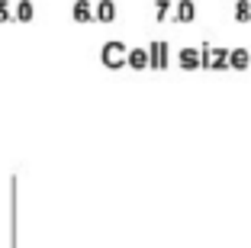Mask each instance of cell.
Wrapping results in <instances>:
<instances>
[{
  "mask_svg": "<svg viewBox=\"0 0 251 248\" xmlns=\"http://www.w3.org/2000/svg\"><path fill=\"white\" fill-rule=\"evenodd\" d=\"M71 20L74 23H94V3H90V0H74L71 3Z\"/></svg>",
  "mask_w": 251,
  "mask_h": 248,
  "instance_id": "7a4b0ae2",
  "label": "cell"
},
{
  "mask_svg": "<svg viewBox=\"0 0 251 248\" xmlns=\"http://www.w3.org/2000/svg\"><path fill=\"white\" fill-rule=\"evenodd\" d=\"M171 7H174L171 0H158V3H155V16H158V20H168V16H171Z\"/></svg>",
  "mask_w": 251,
  "mask_h": 248,
  "instance_id": "30bf717a",
  "label": "cell"
},
{
  "mask_svg": "<svg viewBox=\"0 0 251 248\" xmlns=\"http://www.w3.org/2000/svg\"><path fill=\"white\" fill-rule=\"evenodd\" d=\"M235 20L251 23V0H235Z\"/></svg>",
  "mask_w": 251,
  "mask_h": 248,
  "instance_id": "9c48e42d",
  "label": "cell"
},
{
  "mask_svg": "<svg viewBox=\"0 0 251 248\" xmlns=\"http://www.w3.org/2000/svg\"><path fill=\"white\" fill-rule=\"evenodd\" d=\"M7 20H13V3L10 0H0V23H7Z\"/></svg>",
  "mask_w": 251,
  "mask_h": 248,
  "instance_id": "8fae6325",
  "label": "cell"
},
{
  "mask_svg": "<svg viewBox=\"0 0 251 248\" xmlns=\"http://www.w3.org/2000/svg\"><path fill=\"white\" fill-rule=\"evenodd\" d=\"M229 65L238 68V71H245V68L251 65V52H248V49H232V52H229Z\"/></svg>",
  "mask_w": 251,
  "mask_h": 248,
  "instance_id": "52a82bcc",
  "label": "cell"
},
{
  "mask_svg": "<svg viewBox=\"0 0 251 248\" xmlns=\"http://www.w3.org/2000/svg\"><path fill=\"white\" fill-rule=\"evenodd\" d=\"M116 20V3L113 0H100L94 7V23H113Z\"/></svg>",
  "mask_w": 251,
  "mask_h": 248,
  "instance_id": "3957f363",
  "label": "cell"
},
{
  "mask_svg": "<svg viewBox=\"0 0 251 248\" xmlns=\"http://www.w3.org/2000/svg\"><path fill=\"white\" fill-rule=\"evenodd\" d=\"M180 68H200V49H180Z\"/></svg>",
  "mask_w": 251,
  "mask_h": 248,
  "instance_id": "ba28073f",
  "label": "cell"
},
{
  "mask_svg": "<svg viewBox=\"0 0 251 248\" xmlns=\"http://www.w3.org/2000/svg\"><path fill=\"white\" fill-rule=\"evenodd\" d=\"M126 65L129 68H148V49H126Z\"/></svg>",
  "mask_w": 251,
  "mask_h": 248,
  "instance_id": "5b68a950",
  "label": "cell"
},
{
  "mask_svg": "<svg viewBox=\"0 0 251 248\" xmlns=\"http://www.w3.org/2000/svg\"><path fill=\"white\" fill-rule=\"evenodd\" d=\"M100 61H103L106 68H123L126 65V45L123 42H106L103 49H100Z\"/></svg>",
  "mask_w": 251,
  "mask_h": 248,
  "instance_id": "6da1fadb",
  "label": "cell"
},
{
  "mask_svg": "<svg viewBox=\"0 0 251 248\" xmlns=\"http://www.w3.org/2000/svg\"><path fill=\"white\" fill-rule=\"evenodd\" d=\"M32 16H36V7H32V0H20V3H13V20L29 23Z\"/></svg>",
  "mask_w": 251,
  "mask_h": 248,
  "instance_id": "8992f818",
  "label": "cell"
},
{
  "mask_svg": "<svg viewBox=\"0 0 251 248\" xmlns=\"http://www.w3.org/2000/svg\"><path fill=\"white\" fill-rule=\"evenodd\" d=\"M174 20H177V23H193V20H197V3H193V0H180V3H174Z\"/></svg>",
  "mask_w": 251,
  "mask_h": 248,
  "instance_id": "277c9868",
  "label": "cell"
}]
</instances>
